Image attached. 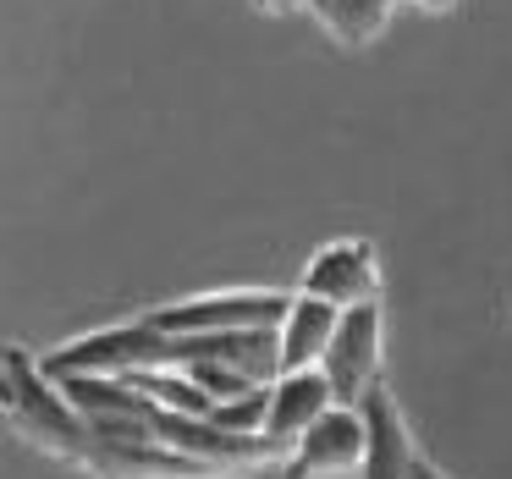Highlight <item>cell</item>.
Segmentation results:
<instances>
[{
	"mask_svg": "<svg viewBox=\"0 0 512 479\" xmlns=\"http://www.w3.org/2000/svg\"><path fill=\"white\" fill-rule=\"evenodd\" d=\"M298 292L276 287H221V292H193L166 309H149V320L166 336H204V331H243V325H281L292 314Z\"/></svg>",
	"mask_w": 512,
	"mask_h": 479,
	"instance_id": "cell-3",
	"label": "cell"
},
{
	"mask_svg": "<svg viewBox=\"0 0 512 479\" xmlns=\"http://www.w3.org/2000/svg\"><path fill=\"white\" fill-rule=\"evenodd\" d=\"M0 408H6V424H12L17 441L45 452V457H61L72 468L94 446L89 424L67 402L61 380L45 375V364L34 353H23L17 342H6V353H0Z\"/></svg>",
	"mask_w": 512,
	"mask_h": 479,
	"instance_id": "cell-1",
	"label": "cell"
},
{
	"mask_svg": "<svg viewBox=\"0 0 512 479\" xmlns=\"http://www.w3.org/2000/svg\"><path fill=\"white\" fill-rule=\"evenodd\" d=\"M78 468L89 479H215L204 463L160 441H94Z\"/></svg>",
	"mask_w": 512,
	"mask_h": 479,
	"instance_id": "cell-8",
	"label": "cell"
},
{
	"mask_svg": "<svg viewBox=\"0 0 512 479\" xmlns=\"http://www.w3.org/2000/svg\"><path fill=\"white\" fill-rule=\"evenodd\" d=\"M259 12H276V6H287V0H254Z\"/></svg>",
	"mask_w": 512,
	"mask_h": 479,
	"instance_id": "cell-16",
	"label": "cell"
},
{
	"mask_svg": "<svg viewBox=\"0 0 512 479\" xmlns=\"http://www.w3.org/2000/svg\"><path fill=\"white\" fill-rule=\"evenodd\" d=\"M182 369H188V375L199 380V386L210 391L215 402H232V397H248V391L259 386L254 375H243V369L221 364V358H188V364H182Z\"/></svg>",
	"mask_w": 512,
	"mask_h": 479,
	"instance_id": "cell-12",
	"label": "cell"
},
{
	"mask_svg": "<svg viewBox=\"0 0 512 479\" xmlns=\"http://www.w3.org/2000/svg\"><path fill=\"white\" fill-rule=\"evenodd\" d=\"M303 6H309L314 23L347 50L375 45V39L386 34V23H391V0H303Z\"/></svg>",
	"mask_w": 512,
	"mask_h": 479,
	"instance_id": "cell-11",
	"label": "cell"
},
{
	"mask_svg": "<svg viewBox=\"0 0 512 479\" xmlns=\"http://www.w3.org/2000/svg\"><path fill=\"white\" fill-rule=\"evenodd\" d=\"M39 364L56 380H67V375H138V369L182 364V342L160 331L149 314H138V320L100 325V331H83V336H72V342L50 347Z\"/></svg>",
	"mask_w": 512,
	"mask_h": 479,
	"instance_id": "cell-2",
	"label": "cell"
},
{
	"mask_svg": "<svg viewBox=\"0 0 512 479\" xmlns=\"http://www.w3.org/2000/svg\"><path fill=\"white\" fill-rule=\"evenodd\" d=\"M364 452H369L364 408H342V402H336L325 419H314L309 430L292 441V457L281 463V474L287 479H342V474H358V468H364Z\"/></svg>",
	"mask_w": 512,
	"mask_h": 479,
	"instance_id": "cell-5",
	"label": "cell"
},
{
	"mask_svg": "<svg viewBox=\"0 0 512 479\" xmlns=\"http://www.w3.org/2000/svg\"><path fill=\"white\" fill-rule=\"evenodd\" d=\"M408 6H424V12H452L457 0H408Z\"/></svg>",
	"mask_w": 512,
	"mask_h": 479,
	"instance_id": "cell-15",
	"label": "cell"
},
{
	"mask_svg": "<svg viewBox=\"0 0 512 479\" xmlns=\"http://www.w3.org/2000/svg\"><path fill=\"white\" fill-rule=\"evenodd\" d=\"M408 479H452V474H446V468H435V463H430V457H424V452H419V463H413V468H408Z\"/></svg>",
	"mask_w": 512,
	"mask_h": 479,
	"instance_id": "cell-14",
	"label": "cell"
},
{
	"mask_svg": "<svg viewBox=\"0 0 512 479\" xmlns=\"http://www.w3.org/2000/svg\"><path fill=\"white\" fill-rule=\"evenodd\" d=\"M210 419H215V424H226V430H243V435H265V419H270V386H254L248 397L221 402V408H215Z\"/></svg>",
	"mask_w": 512,
	"mask_h": 479,
	"instance_id": "cell-13",
	"label": "cell"
},
{
	"mask_svg": "<svg viewBox=\"0 0 512 479\" xmlns=\"http://www.w3.org/2000/svg\"><path fill=\"white\" fill-rule=\"evenodd\" d=\"M380 364H386V314H380V298L342 309L336 342L320 364L325 380H331V391H336V402H342V408H358L364 391L380 380Z\"/></svg>",
	"mask_w": 512,
	"mask_h": 479,
	"instance_id": "cell-4",
	"label": "cell"
},
{
	"mask_svg": "<svg viewBox=\"0 0 512 479\" xmlns=\"http://www.w3.org/2000/svg\"><path fill=\"white\" fill-rule=\"evenodd\" d=\"M309 298H325L336 309H353V303H375L380 298V259L364 237H342V243H325L320 254L303 270V287Z\"/></svg>",
	"mask_w": 512,
	"mask_h": 479,
	"instance_id": "cell-6",
	"label": "cell"
},
{
	"mask_svg": "<svg viewBox=\"0 0 512 479\" xmlns=\"http://www.w3.org/2000/svg\"><path fill=\"white\" fill-rule=\"evenodd\" d=\"M358 408H364V424H369V452H364L358 479H408V468L419 463V446H413V430H408V419H402L391 386L375 380Z\"/></svg>",
	"mask_w": 512,
	"mask_h": 479,
	"instance_id": "cell-7",
	"label": "cell"
},
{
	"mask_svg": "<svg viewBox=\"0 0 512 479\" xmlns=\"http://www.w3.org/2000/svg\"><path fill=\"white\" fill-rule=\"evenodd\" d=\"M336 325H342V309H336V303L298 292V298H292V314L281 320V375H287V369H320L325 353H331V342H336Z\"/></svg>",
	"mask_w": 512,
	"mask_h": 479,
	"instance_id": "cell-10",
	"label": "cell"
},
{
	"mask_svg": "<svg viewBox=\"0 0 512 479\" xmlns=\"http://www.w3.org/2000/svg\"><path fill=\"white\" fill-rule=\"evenodd\" d=\"M336 408V391L325 380V369H287V375L270 380V419H265V435L276 441H298L314 419Z\"/></svg>",
	"mask_w": 512,
	"mask_h": 479,
	"instance_id": "cell-9",
	"label": "cell"
}]
</instances>
